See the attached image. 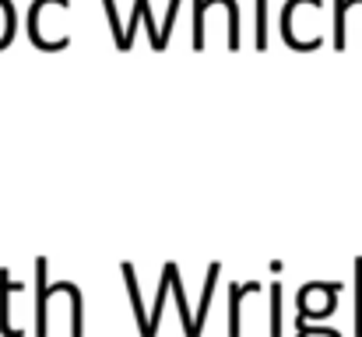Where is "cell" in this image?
<instances>
[{"label": "cell", "mask_w": 362, "mask_h": 337, "mask_svg": "<svg viewBox=\"0 0 362 337\" xmlns=\"http://www.w3.org/2000/svg\"><path fill=\"white\" fill-rule=\"evenodd\" d=\"M204 11H208V0H197V11H194V25H197V32H194V46H201L204 42Z\"/></svg>", "instance_id": "6da1fadb"}, {"label": "cell", "mask_w": 362, "mask_h": 337, "mask_svg": "<svg viewBox=\"0 0 362 337\" xmlns=\"http://www.w3.org/2000/svg\"><path fill=\"white\" fill-rule=\"evenodd\" d=\"M264 14H267V0H257V46H264Z\"/></svg>", "instance_id": "7a4b0ae2"}]
</instances>
